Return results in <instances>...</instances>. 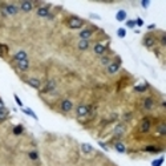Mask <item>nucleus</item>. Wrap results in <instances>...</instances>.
I'll use <instances>...</instances> for the list:
<instances>
[{"label": "nucleus", "mask_w": 166, "mask_h": 166, "mask_svg": "<svg viewBox=\"0 0 166 166\" xmlns=\"http://www.w3.org/2000/svg\"><path fill=\"white\" fill-rule=\"evenodd\" d=\"M150 129H152V121H150L149 117H145L141 120V122L138 125V130L140 133H149Z\"/></svg>", "instance_id": "obj_7"}, {"label": "nucleus", "mask_w": 166, "mask_h": 166, "mask_svg": "<svg viewBox=\"0 0 166 166\" xmlns=\"http://www.w3.org/2000/svg\"><path fill=\"white\" fill-rule=\"evenodd\" d=\"M15 67L20 72H28L29 68H31V63L29 60H23V61H15Z\"/></svg>", "instance_id": "obj_12"}, {"label": "nucleus", "mask_w": 166, "mask_h": 166, "mask_svg": "<svg viewBox=\"0 0 166 166\" xmlns=\"http://www.w3.org/2000/svg\"><path fill=\"white\" fill-rule=\"evenodd\" d=\"M12 132H13V134L15 135H20V134H23V132H24V126H23V125H16V126H13V130H12Z\"/></svg>", "instance_id": "obj_27"}, {"label": "nucleus", "mask_w": 166, "mask_h": 166, "mask_svg": "<svg viewBox=\"0 0 166 166\" xmlns=\"http://www.w3.org/2000/svg\"><path fill=\"white\" fill-rule=\"evenodd\" d=\"M100 63H101V65H104V67H108V65L112 63V59H110V56L104 55V56L100 57Z\"/></svg>", "instance_id": "obj_24"}, {"label": "nucleus", "mask_w": 166, "mask_h": 166, "mask_svg": "<svg viewBox=\"0 0 166 166\" xmlns=\"http://www.w3.org/2000/svg\"><path fill=\"white\" fill-rule=\"evenodd\" d=\"M157 43H159L161 48L166 47V33L165 32H161V37H159V40H157Z\"/></svg>", "instance_id": "obj_29"}, {"label": "nucleus", "mask_w": 166, "mask_h": 166, "mask_svg": "<svg viewBox=\"0 0 166 166\" xmlns=\"http://www.w3.org/2000/svg\"><path fill=\"white\" fill-rule=\"evenodd\" d=\"M107 49H108V45H105L104 43H96L94 44V47H93V52L96 56H104L105 53H107Z\"/></svg>", "instance_id": "obj_8"}, {"label": "nucleus", "mask_w": 166, "mask_h": 166, "mask_svg": "<svg viewBox=\"0 0 166 166\" xmlns=\"http://www.w3.org/2000/svg\"><path fill=\"white\" fill-rule=\"evenodd\" d=\"M76 116L77 117H85V116H88V105H78L76 108Z\"/></svg>", "instance_id": "obj_16"}, {"label": "nucleus", "mask_w": 166, "mask_h": 166, "mask_svg": "<svg viewBox=\"0 0 166 166\" xmlns=\"http://www.w3.org/2000/svg\"><path fill=\"white\" fill-rule=\"evenodd\" d=\"M8 52H9L8 45L0 43V57H2V59H6V57L8 56Z\"/></svg>", "instance_id": "obj_20"}, {"label": "nucleus", "mask_w": 166, "mask_h": 166, "mask_svg": "<svg viewBox=\"0 0 166 166\" xmlns=\"http://www.w3.org/2000/svg\"><path fill=\"white\" fill-rule=\"evenodd\" d=\"M96 27H90V28H84L78 32V39L80 40H90L92 36L94 35V31H96Z\"/></svg>", "instance_id": "obj_5"}, {"label": "nucleus", "mask_w": 166, "mask_h": 166, "mask_svg": "<svg viewBox=\"0 0 166 166\" xmlns=\"http://www.w3.org/2000/svg\"><path fill=\"white\" fill-rule=\"evenodd\" d=\"M28 158L31 161H39V153L36 152V150H31V152H28Z\"/></svg>", "instance_id": "obj_28"}, {"label": "nucleus", "mask_w": 166, "mask_h": 166, "mask_svg": "<svg viewBox=\"0 0 166 166\" xmlns=\"http://www.w3.org/2000/svg\"><path fill=\"white\" fill-rule=\"evenodd\" d=\"M153 28H155L154 24H152V26H149V29H153Z\"/></svg>", "instance_id": "obj_40"}, {"label": "nucleus", "mask_w": 166, "mask_h": 166, "mask_svg": "<svg viewBox=\"0 0 166 166\" xmlns=\"http://www.w3.org/2000/svg\"><path fill=\"white\" fill-rule=\"evenodd\" d=\"M23 112H24V113H26V114H29V116H31V117H33L35 120H37V116H36V114H35V113L32 112V110H31V109H23Z\"/></svg>", "instance_id": "obj_31"}, {"label": "nucleus", "mask_w": 166, "mask_h": 166, "mask_svg": "<svg viewBox=\"0 0 166 166\" xmlns=\"http://www.w3.org/2000/svg\"><path fill=\"white\" fill-rule=\"evenodd\" d=\"M116 20H117V21H124V20H126V11L120 9V11L116 13Z\"/></svg>", "instance_id": "obj_23"}, {"label": "nucleus", "mask_w": 166, "mask_h": 166, "mask_svg": "<svg viewBox=\"0 0 166 166\" xmlns=\"http://www.w3.org/2000/svg\"><path fill=\"white\" fill-rule=\"evenodd\" d=\"M162 162H164V158H159V159L157 161V162H154V164H153V166H159Z\"/></svg>", "instance_id": "obj_39"}, {"label": "nucleus", "mask_w": 166, "mask_h": 166, "mask_svg": "<svg viewBox=\"0 0 166 166\" xmlns=\"http://www.w3.org/2000/svg\"><path fill=\"white\" fill-rule=\"evenodd\" d=\"M73 108H74V105L72 102V100H69V98H64V100H61V102H60V112L64 114L70 113L73 110Z\"/></svg>", "instance_id": "obj_4"}, {"label": "nucleus", "mask_w": 166, "mask_h": 166, "mask_svg": "<svg viewBox=\"0 0 166 166\" xmlns=\"http://www.w3.org/2000/svg\"><path fill=\"white\" fill-rule=\"evenodd\" d=\"M149 4H150V2H148V0H144V2H141V6H142L144 8H148Z\"/></svg>", "instance_id": "obj_35"}, {"label": "nucleus", "mask_w": 166, "mask_h": 166, "mask_svg": "<svg viewBox=\"0 0 166 166\" xmlns=\"http://www.w3.org/2000/svg\"><path fill=\"white\" fill-rule=\"evenodd\" d=\"M80 148H81V152L85 153V154H92L94 152V149L92 145H89V144H81L80 145Z\"/></svg>", "instance_id": "obj_21"}, {"label": "nucleus", "mask_w": 166, "mask_h": 166, "mask_svg": "<svg viewBox=\"0 0 166 166\" xmlns=\"http://www.w3.org/2000/svg\"><path fill=\"white\" fill-rule=\"evenodd\" d=\"M142 45L148 49H154V47L157 45V37L153 36L152 33H146L142 39Z\"/></svg>", "instance_id": "obj_2"}, {"label": "nucleus", "mask_w": 166, "mask_h": 166, "mask_svg": "<svg viewBox=\"0 0 166 166\" xmlns=\"http://www.w3.org/2000/svg\"><path fill=\"white\" fill-rule=\"evenodd\" d=\"M8 117H9L8 109L7 110H0V124H3L4 121H7Z\"/></svg>", "instance_id": "obj_26"}, {"label": "nucleus", "mask_w": 166, "mask_h": 166, "mask_svg": "<svg viewBox=\"0 0 166 166\" xmlns=\"http://www.w3.org/2000/svg\"><path fill=\"white\" fill-rule=\"evenodd\" d=\"M154 107H155V102H154V100H153V97H145L144 100H142V108L145 109V110H153L154 109Z\"/></svg>", "instance_id": "obj_14"}, {"label": "nucleus", "mask_w": 166, "mask_h": 166, "mask_svg": "<svg viewBox=\"0 0 166 166\" xmlns=\"http://www.w3.org/2000/svg\"><path fill=\"white\" fill-rule=\"evenodd\" d=\"M164 148H158V146H154V145H149V146H145L144 148V152L146 153H152V154H157L159 152H162Z\"/></svg>", "instance_id": "obj_17"}, {"label": "nucleus", "mask_w": 166, "mask_h": 166, "mask_svg": "<svg viewBox=\"0 0 166 166\" xmlns=\"http://www.w3.org/2000/svg\"><path fill=\"white\" fill-rule=\"evenodd\" d=\"M6 9H7L8 16H16V15L19 13V11H20L19 6L15 4V3H6Z\"/></svg>", "instance_id": "obj_13"}, {"label": "nucleus", "mask_w": 166, "mask_h": 166, "mask_svg": "<svg viewBox=\"0 0 166 166\" xmlns=\"http://www.w3.org/2000/svg\"><path fill=\"white\" fill-rule=\"evenodd\" d=\"M15 101H16L17 102V105H19V107H23V102L21 101H20V98L16 96V94H15Z\"/></svg>", "instance_id": "obj_38"}, {"label": "nucleus", "mask_w": 166, "mask_h": 166, "mask_svg": "<svg viewBox=\"0 0 166 166\" xmlns=\"http://www.w3.org/2000/svg\"><path fill=\"white\" fill-rule=\"evenodd\" d=\"M12 60H13V61H23V60H28V53L26 51H17L16 53H13Z\"/></svg>", "instance_id": "obj_15"}, {"label": "nucleus", "mask_w": 166, "mask_h": 166, "mask_svg": "<svg viewBox=\"0 0 166 166\" xmlns=\"http://www.w3.org/2000/svg\"><path fill=\"white\" fill-rule=\"evenodd\" d=\"M90 47V40H78L77 41V48L80 51H87Z\"/></svg>", "instance_id": "obj_18"}, {"label": "nucleus", "mask_w": 166, "mask_h": 166, "mask_svg": "<svg viewBox=\"0 0 166 166\" xmlns=\"http://www.w3.org/2000/svg\"><path fill=\"white\" fill-rule=\"evenodd\" d=\"M117 35H118V37H125L126 36V31H125L124 28H118V31H117Z\"/></svg>", "instance_id": "obj_32"}, {"label": "nucleus", "mask_w": 166, "mask_h": 166, "mask_svg": "<svg viewBox=\"0 0 166 166\" xmlns=\"http://www.w3.org/2000/svg\"><path fill=\"white\" fill-rule=\"evenodd\" d=\"M23 80L31 88H33V89L40 90V89H41V87H43V84H41V81H40V78H37V77H28V78H23Z\"/></svg>", "instance_id": "obj_9"}, {"label": "nucleus", "mask_w": 166, "mask_h": 166, "mask_svg": "<svg viewBox=\"0 0 166 166\" xmlns=\"http://www.w3.org/2000/svg\"><path fill=\"white\" fill-rule=\"evenodd\" d=\"M130 118H132V113H128V114L124 116V120H125V121H130Z\"/></svg>", "instance_id": "obj_37"}, {"label": "nucleus", "mask_w": 166, "mask_h": 166, "mask_svg": "<svg viewBox=\"0 0 166 166\" xmlns=\"http://www.w3.org/2000/svg\"><path fill=\"white\" fill-rule=\"evenodd\" d=\"M49 13H51V6H47V4H44V6L36 8V15H37L39 17L47 19L49 16Z\"/></svg>", "instance_id": "obj_11"}, {"label": "nucleus", "mask_w": 166, "mask_h": 166, "mask_svg": "<svg viewBox=\"0 0 166 166\" xmlns=\"http://www.w3.org/2000/svg\"><path fill=\"white\" fill-rule=\"evenodd\" d=\"M19 8L21 12L29 13L33 9V2H31V0H23V2L19 3Z\"/></svg>", "instance_id": "obj_10"}, {"label": "nucleus", "mask_w": 166, "mask_h": 166, "mask_svg": "<svg viewBox=\"0 0 166 166\" xmlns=\"http://www.w3.org/2000/svg\"><path fill=\"white\" fill-rule=\"evenodd\" d=\"M0 110H7V108H6V104L3 102V100L0 98Z\"/></svg>", "instance_id": "obj_36"}, {"label": "nucleus", "mask_w": 166, "mask_h": 166, "mask_svg": "<svg viewBox=\"0 0 166 166\" xmlns=\"http://www.w3.org/2000/svg\"><path fill=\"white\" fill-rule=\"evenodd\" d=\"M114 149L117 150L118 153H125V152H126V146H125L124 142H121V141H117V142H114Z\"/></svg>", "instance_id": "obj_22"}, {"label": "nucleus", "mask_w": 166, "mask_h": 166, "mask_svg": "<svg viewBox=\"0 0 166 166\" xmlns=\"http://www.w3.org/2000/svg\"><path fill=\"white\" fill-rule=\"evenodd\" d=\"M113 133H114L116 137H121V135L125 133V125H124V124H118L117 126L114 128Z\"/></svg>", "instance_id": "obj_19"}, {"label": "nucleus", "mask_w": 166, "mask_h": 166, "mask_svg": "<svg viewBox=\"0 0 166 166\" xmlns=\"http://www.w3.org/2000/svg\"><path fill=\"white\" fill-rule=\"evenodd\" d=\"M157 132H158V134H161V135H165V134H166V124H165V122H162V124L158 125V126H157Z\"/></svg>", "instance_id": "obj_30"}, {"label": "nucleus", "mask_w": 166, "mask_h": 166, "mask_svg": "<svg viewBox=\"0 0 166 166\" xmlns=\"http://www.w3.org/2000/svg\"><path fill=\"white\" fill-rule=\"evenodd\" d=\"M84 24H85V20L78 16H74V15H70L65 20V26L69 29H81L84 27Z\"/></svg>", "instance_id": "obj_1"}, {"label": "nucleus", "mask_w": 166, "mask_h": 166, "mask_svg": "<svg viewBox=\"0 0 166 166\" xmlns=\"http://www.w3.org/2000/svg\"><path fill=\"white\" fill-rule=\"evenodd\" d=\"M57 89V81L55 78H49L47 83L44 84V87H41L40 92L41 93H53Z\"/></svg>", "instance_id": "obj_3"}, {"label": "nucleus", "mask_w": 166, "mask_h": 166, "mask_svg": "<svg viewBox=\"0 0 166 166\" xmlns=\"http://www.w3.org/2000/svg\"><path fill=\"white\" fill-rule=\"evenodd\" d=\"M126 27L128 28H134L135 27V20H128V21H126Z\"/></svg>", "instance_id": "obj_33"}, {"label": "nucleus", "mask_w": 166, "mask_h": 166, "mask_svg": "<svg viewBox=\"0 0 166 166\" xmlns=\"http://www.w3.org/2000/svg\"><path fill=\"white\" fill-rule=\"evenodd\" d=\"M149 88L148 84H142V85H137V87H134V92H138V93H144L146 92Z\"/></svg>", "instance_id": "obj_25"}, {"label": "nucleus", "mask_w": 166, "mask_h": 166, "mask_svg": "<svg viewBox=\"0 0 166 166\" xmlns=\"http://www.w3.org/2000/svg\"><path fill=\"white\" fill-rule=\"evenodd\" d=\"M120 68H121V59L120 57H116L114 61L110 63L108 67H107V72L108 74H114V73H117Z\"/></svg>", "instance_id": "obj_6"}, {"label": "nucleus", "mask_w": 166, "mask_h": 166, "mask_svg": "<svg viewBox=\"0 0 166 166\" xmlns=\"http://www.w3.org/2000/svg\"><path fill=\"white\" fill-rule=\"evenodd\" d=\"M135 26H138V27H142V26H144V20L138 17L137 20H135Z\"/></svg>", "instance_id": "obj_34"}]
</instances>
